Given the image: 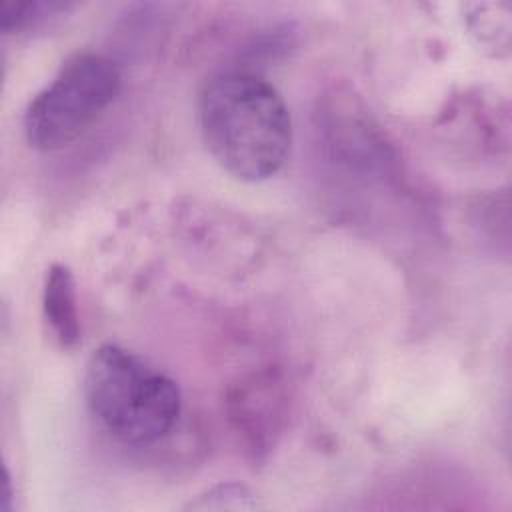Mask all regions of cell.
<instances>
[{"label":"cell","mask_w":512,"mask_h":512,"mask_svg":"<svg viewBox=\"0 0 512 512\" xmlns=\"http://www.w3.org/2000/svg\"><path fill=\"white\" fill-rule=\"evenodd\" d=\"M186 508L192 510H250L256 508L252 494L246 486L240 484H218L204 494L196 496Z\"/></svg>","instance_id":"obj_7"},{"label":"cell","mask_w":512,"mask_h":512,"mask_svg":"<svg viewBox=\"0 0 512 512\" xmlns=\"http://www.w3.org/2000/svg\"><path fill=\"white\" fill-rule=\"evenodd\" d=\"M468 24L478 40L490 48L508 50V6L506 4H470Z\"/></svg>","instance_id":"obj_5"},{"label":"cell","mask_w":512,"mask_h":512,"mask_svg":"<svg viewBox=\"0 0 512 512\" xmlns=\"http://www.w3.org/2000/svg\"><path fill=\"white\" fill-rule=\"evenodd\" d=\"M84 398L96 422L124 444H152L178 422V384L118 344L96 348L84 372Z\"/></svg>","instance_id":"obj_2"},{"label":"cell","mask_w":512,"mask_h":512,"mask_svg":"<svg viewBox=\"0 0 512 512\" xmlns=\"http://www.w3.org/2000/svg\"><path fill=\"white\" fill-rule=\"evenodd\" d=\"M198 122L212 158L238 180H266L288 158V106L256 72L230 68L208 76L198 94Z\"/></svg>","instance_id":"obj_1"},{"label":"cell","mask_w":512,"mask_h":512,"mask_svg":"<svg viewBox=\"0 0 512 512\" xmlns=\"http://www.w3.org/2000/svg\"><path fill=\"white\" fill-rule=\"evenodd\" d=\"M42 312L52 336L62 348L80 344V316L76 302V284L72 270L66 264H52L44 278Z\"/></svg>","instance_id":"obj_4"},{"label":"cell","mask_w":512,"mask_h":512,"mask_svg":"<svg viewBox=\"0 0 512 512\" xmlns=\"http://www.w3.org/2000/svg\"><path fill=\"white\" fill-rule=\"evenodd\" d=\"M122 84L114 60L96 52L72 56L28 102L22 128L36 150L74 142L116 98Z\"/></svg>","instance_id":"obj_3"},{"label":"cell","mask_w":512,"mask_h":512,"mask_svg":"<svg viewBox=\"0 0 512 512\" xmlns=\"http://www.w3.org/2000/svg\"><path fill=\"white\" fill-rule=\"evenodd\" d=\"M62 10H66V4L62 2H4L0 26L4 32H18Z\"/></svg>","instance_id":"obj_6"}]
</instances>
